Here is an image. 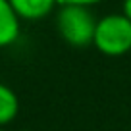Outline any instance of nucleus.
I'll return each mask as SVG.
<instances>
[{"label": "nucleus", "instance_id": "obj_3", "mask_svg": "<svg viewBox=\"0 0 131 131\" xmlns=\"http://www.w3.org/2000/svg\"><path fill=\"white\" fill-rule=\"evenodd\" d=\"M21 33V17L16 14L10 0H0V48L14 45Z\"/></svg>", "mask_w": 131, "mask_h": 131}, {"label": "nucleus", "instance_id": "obj_5", "mask_svg": "<svg viewBox=\"0 0 131 131\" xmlns=\"http://www.w3.org/2000/svg\"><path fill=\"white\" fill-rule=\"evenodd\" d=\"M19 114V98L12 87L0 83V127L12 123Z\"/></svg>", "mask_w": 131, "mask_h": 131}, {"label": "nucleus", "instance_id": "obj_1", "mask_svg": "<svg viewBox=\"0 0 131 131\" xmlns=\"http://www.w3.org/2000/svg\"><path fill=\"white\" fill-rule=\"evenodd\" d=\"M98 17L93 14L89 6L77 4H62L56 12V29L58 35L70 46L85 48L93 45L94 29Z\"/></svg>", "mask_w": 131, "mask_h": 131}, {"label": "nucleus", "instance_id": "obj_2", "mask_svg": "<svg viewBox=\"0 0 131 131\" xmlns=\"http://www.w3.org/2000/svg\"><path fill=\"white\" fill-rule=\"evenodd\" d=\"M93 46L104 56L118 58L131 52V19L119 14L98 17Z\"/></svg>", "mask_w": 131, "mask_h": 131}, {"label": "nucleus", "instance_id": "obj_9", "mask_svg": "<svg viewBox=\"0 0 131 131\" xmlns=\"http://www.w3.org/2000/svg\"><path fill=\"white\" fill-rule=\"evenodd\" d=\"M23 131H33V129H23Z\"/></svg>", "mask_w": 131, "mask_h": 131}, {"label": "nucleus", "instance_id": "obj_7", "mask_svg": "<svg viewBox=\"0 0 131 131\" xmlns=\"http://www.w3.org/2000/svg\"><path fill=\"white\" fill-rule=\"evenodd\" d=\"M122 14L123 16H127L131 19V0H123V4H122Z\"/></svg>", "mask_w": 131, "mask_h": 131}, {"label": "nucleus", "instance_id": "obj_8", "mask_svg": "<svg viewBox=\"0 0 131 131\" xmlns=\"http://www.w3.org/2000/svg\"><path fill=\"white\" fill-rule=\"evenodd\" d=\"M0 131H6V129H4V127H0Z\"/></svg>", "mask_w": 131, "mask_h": 131}, {"label": "nucleus", "instance_id": "obj_4", "mask_svg": "<svg viewBox=\"0 0 131 131\" xmlns=\"http://www.w3.org/2000/svg\"><path fill=\"white\" fill-rule=\"evenodd\" d=\"M21 21H39L48 17L60 6L58 0H10Z\"/></svg>", "mask_w": 131, "mask_h": 131}, {"label": "nucleus", "instance_id": "obj_6", "mask_svg": "<svg viewBox=\"0 0 131 131\" xmlns=\"http://www.w3.org/2000/svg\"><path fill=\"white\" fill-rule=\"evenodd\" d=\"M60 2V6L62 4H77V6H94V4H100L102 0H58Z\"/></svg>", "mask_w": 131, "mask_h": 131}]
</instances>
